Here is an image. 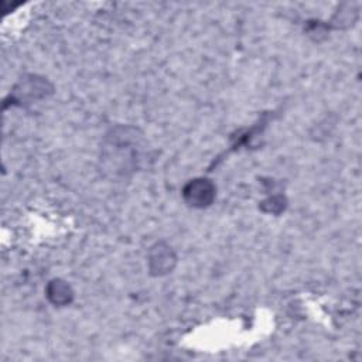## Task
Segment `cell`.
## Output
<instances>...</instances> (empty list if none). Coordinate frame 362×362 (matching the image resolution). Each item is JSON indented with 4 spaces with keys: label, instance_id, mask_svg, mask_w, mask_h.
Listing matches in <instances>:
<instances>
[{
    "label": "cell",
    "instance_id": "6da1fadb",
    "mask_svg": "<svg viewBox=\"0 0 362 362\" xmlns=\"http://www.w3.org/2000/svg\"><path fill=\"white\" fill-rule=\"evenodd\" d=\"M103 161H113V170H134L140 160V136L137 130L127 126H119L106 134L103 146Z\"/></svg>",
    "mask_w": 362,
    "mask_h": 362
},
{
    "label": "cell",
    "instance_id": "7a4b0ae2",
    "mask_svg": "<svg viewBox=\"0 0 362 362\" xmlns=\"http://www.w3.org/2000/svg\"><path fill=\"white\" fill-rule=\"evenodd\" d=\"M184 202L195 209L208 208L216 197V187L212 180L205 177H197L189 180L181 191Z\"/></svg>",
    "mask_w": 362,
    "mask_h": 362
},
{
    "label": "cell",
    "instance_id": "3957f363",
    "mask_svg": "<svg viewBox=\"0 0 362 362\" xmlns=\"http://www.w3.org/2000/svg\"><path fill=\"white\" fill-rule=\"evenodd\" d=\"M177 266L174 249L164 240L153 243L147 252V267L151 276L163 277L170 274Z\"/></svg>",
    "mask_w": 362,
    "mask_h": 362
},
{
    "label": "cell",
    "instance_id": "277c9868",
    "mask_svg": "<svg viewBox=\"0 0 362 362\" xmlns=\"http://www.w3.org/2000/svg\"><path fill=\"white\" fill-rule=\"evenodd\" d=\"M52 85L47 81V78H41L37 75H28L21 79L14 88L13 98L17 102L21 100H38L44 99L52 93Z\"/></svg>",
    "mask_w": 362,
    "mask_h": 362
},
{
    "label": "cell",
    "instance_id": "5b68a950",
    "mask_svg": "<svg viewBox=\"0 0 362 362\" xmlns=\"http://www.w3.org/2000/svg\"><path fill=\"white\" fill-rule=\"evenodd\" d=\"M45 296L52 305L65 307L72 303L75 293L68 281H65L64 279L55 277L47 283Z\"/></svg>",
    "mask_w": 362,
    "mask_h": 362
},
{
    "label": "cell",
    "instance_id": "8992f818",
    "mask_svg": "<svg viewBox=\"0 0 362 362\" xmlns=\"http://www.w3.org/2000/svg\"><path fill=\"white\" fill-rule=\"evenodd\" d=\"M287 206V199L284 195H272L260 202L259 208L266 214L279 215L281 214Z\"/></svg>",
    "mask_w": 362,
    "mask_h": 362
}]
</instances>
